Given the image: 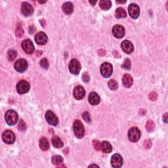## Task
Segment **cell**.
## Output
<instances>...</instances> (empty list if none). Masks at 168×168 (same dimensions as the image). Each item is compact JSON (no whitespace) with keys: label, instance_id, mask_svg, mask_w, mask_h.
<instances>
[{"label":"cell","instance_id":"obj_11","mask_svg":"<svg viewBox=\"0 0 168 168\" xmlns=\"http://www.w3.org/2000/svg\"><path fill=\"white\" fill-rule=\"evenodd\" d=\"M22 48L23 50L28 54H32L34 51V46L32 41L30 39H25L22 43Z\"/></svg>","mask_w":168,"mask_h":168},{"label":"cell","instance_id":"obj_7","mask_svg":"<svg viewBox=\"0 0 168 168\" xmlns=\"http://www.w3.org/2000/svg\"><path fill=\"white\" fill-rule=\"evenodd\" d=\"M14 66L15 70L17 72L22 73L26 70L27 68H28V63H27V61L25 59H19V60L17 61L16 63H14Z\"/></svg>","mask_w":168,"mask_h":168},{"label":"cell","instance_id":"obj_34","mask_svg":"<svg viewBox=\"0 0 168 168\" xmlns=\"http://www.w3.org/2000/svg\"><path fill=\"white\" fill-rule=\"evenodd\" d=\"M82 118L87 123H91V119L90 117V114L87 112H84L82 114Z\"/></svg>","mask_w":168,"mask_h":168},{"label":"cell","instance_id":"obj_9","mask_svg":"<svg viewBox=\"0 0 168 168\" xmlns=\"http://www.w3.org/2000/svg\"><path fill=\"white\" fill-rule=\"evenodd\" d=\"M45 119L49 124L53 126H56L58 124L59 120L56 115L51 110H48L45 113Z\"/></svg>","mask_w":168,"mask_h":168},{"label":"cell","instance_id":"obj_31","mask_svg":"<svg viewBox=\"0 0 168 168\" xmlns=\"http://www.w3.org/2000/svg\"><path fill=\"white\" fill-rule=\"evenodd\" d=\"M131 66H132V63H131L130 60L129 59H126L123 62L122 67L123 69H125V70H129L131 68Z\"/></svg>","mask_w":168,"mask_h":168},{"label":"cell","instance_id":"obj_1","mask_svg":"<svg viewBox=\"0 0 168 168\" xmlns=\"http://www.w3.org/2000/svg\"><path fill=\"white\" fill-rule=\"evenodd\" d=\"M73 130L75 136L78 139L83 138L85 134V128L83 123L80 120H76L73 124Z\"/></svg>","mask_w":168,"mask_h":168},{"label":"cell","instance_id":"obj_19","mask_svg":"<svg viewBox=\"0 0 168 168\" xmlns=\"http://www.w3.org/2000/svg\"><path fill=\"white\" fill-rule=\"evenodd\" d=\"M122 82L123 85L125 86V87L129 88L131 86L133 85V78L132 77V76L129 75V74H125L123 75V79H122Z\"/></svg>","mask_w":168,"mask_h":168},{"label":"cell","instance_id":"obj_12","mask_svg":"<svg viewBox=\"0 0 168 168\" xmlns=\"http://www.w3.org/2000/svg\"><path fill=\"white\" fill-rule=\"evenodd\" d=\"M112 34L117 38H122L125 35V28L122 26L117 24L113 27Z\"/></svg>","mask_w":168,"mask_h":168},{"label":"cell","instance_id":"obj_5","mask_svg":"<svg viewBox=\"0 0 168 168\" xmlns=\"http://www.w3.org/2000/svg\"><path fill=\"white\" fill-rule=\"evenodd\" d=\"M128 137L132 142H137L140 137V130L137 127H132L128 132Z\"/></svg>","mask_w":168,"mask_h":168},{"label":"cell","instance_id":"obj_8","mask_svg":"<svg viewBox=\"0 0 168 168\" xmlns=\"http://www.w3.org/2000/svg\"><path fill=\"white\" fill-rule=\"evenodd\" d=\"M128 11H129L131 17L134 19H137L140 14L139 7L135 3H132L129 5V7H128Z\"/></svg>","mask_w":168,"mask_h":168},{"label":"cell","instance_id":"obj_14","mask_svg":"<svg viewBox=\"0 0 168 168\" xmlns=\"http://www.w3.org/2000/svg\"><path fill=\"white\" fill-rule=\"evenodd\" d=\"M111 164H112V167L116 168L122 167L123 165L122 157L118 154H114L111 158Z\"/></svg>","mask_w":168,"mask_h":168},{"label":"cell","instance_id":"obj_33","mask_svg":"<svg viewBox=\"0 0 168 168\" xmlns=\"http://www.w3.org/2000/svg\"><path fill=\"white\" fill-rule=\"evenodd\" d=\"M19 129L21 132H24L26 129V125L23 120H21L19 123Z\"/></svg>","mask_w":168,"mask_h":168},{"label":"cell","instance_id":"obj_42","mask_svg":"<svg viewBox=\"0 0 168 168\" xmlns=\"http://www.w3.org/2000/svg\"><path fill=\"white\" fill-rule=\"evenodd\" d=\"M163 120L164 121L165 123L167 122V113H165L163 116Z\"/></svg>","mask_w":168,"mask_h":168},{"label":"cell","instance_id":"obj_38","mask_svg":"<svg viewBox=\"0 0 168 168\" xmlns=\"http://www.w3.org/2000/svg\"><path fill=\"white\" fill-rule=\"evenodd\" d=\"M82 80L84 82H88V81H90V76H89L87 72L83 73V74L82 75Z\"/></svg>","mask_w":168,"mask_h":168},{"label":"cell","instance_id":"obj_28","mask_svg":"<svg viewBox=\"0 0 168 168\" xmlns=\"http://www.w3.org/2000/svg\"><path fill=\"white\" fill-rule=\"evenodd\" d=\"M17 56V53L16 51L13 50V49H11V50H9L8 51V53H7V57L9 61H13L14 59H16Z\"/></svg>","mask_w":168,"mask_h":168},{"label":"cell","instance_id":"obj_46","mask_svg":"<svg viewBox=\"0 0 168 168\" xmlns=\"http://www.w3.org/2000/svg\"><path fill=\"white\" fill-rule=\"evenodd\" d=\"M116 2H117V3H125V2H126V1H117Z\"/></svg>","mask_w":168,"mask_h":168},{"label":"cell","instance_id":"obj_22","mask_svg":"<svg viewBox=\"0 0 168 168\" xmlns=\"http://www.w3.org/2000/svg\"><path fill=\"white\" fill-rule=\"evenodd\" d=\"M52 144L54 146V147L56 148V149H60L63 147V143L61 139L57 136H53L51 139Z\"/></svg>","mask_w":168,"mask_h":168},{"label":"cell","instance_id":"obj_21","mask_svg":"<svg viewBox=\"0 0 168 168\" xmlns=\"http://www.w3.org/2000/svg\"><path fill=\"white\" fill-rule=\"evenodd\" d=\"M101 150H102L103 152L108 154V153L112 152V145H111L110 143H108V141H103L101 143Z\"/></svg>","mask_w":168,"mask_h":168},{"label":"cell","instance_id":"obj_47","mask_svg":"<svg viewBox=\"0 0 168 168\" xmlns=\"http://www.w3.org/2000/svg\"><path fill=\"white\" fill-rule=\"evenodd\" d=\"M46 1H39V3H45Z\"/></svg>","mask_w":168,"mask_h":168},{"label":"cell","instance_id":"obj_41","mask_svg":"<svg viewBox=\"0 0 168 168\" xmlns=\"http://www.w3.org/2000/svg\"><path fill=\"white\" fill-rule=\"evenodd\" d=\"M39 22H40V24L41 25L43 26V27H45V21L44 19H40L39 20Z\"/></svg>","mask_w":168,"mask_h":168},{"label":"cell","instance_id":"obj_39","mask_svg":"<svg viewBox=\"0 0 168 168\" xmlns=\"http://www.w3.org/2000/svg\"><path fill=\"white\" fill-rule=\"evenodd\" d=\"M35 30H36V28L34 26H30L29 27V33L30 34H32L34 32H35Z\"/></svg>","mask_w":168,"mask_h":168},{"label":"cell","instance_id":"obj_26","mask_svg":"<svg viewBox=\"0 0 168 168\" xmlns=\"http://www.w3.org/2000/svg\"><path fill=\"white\" fill-rule=\"evenodd\" d=\"M51 162L53 164L56 165V166H59V165H61L63 162V158L61 156L55 155L52 157Z\"/></svg>","mask_w":168,"mask_h":168},{"label":"cell","instance_id":"obj_35","mask_svg":"<svg viewBox=\"0 0 168 168\" xmlns=\"http://www.w3.org/2000/svg\"><path fill=\"white\" fill-rule=\"evenodd\" d=\"M93 145L94 148H95V150H101V143L98 141L97 140H93Z\"/></svg>","mask_w":168,"mask_h":168},{"label":"cell","instance_id":"obj_13","mask_svg":"<svg viewBox=\"0 0 168 168\" xmlns=\"http://www.w3.org/2000/svg\"><path fill=\"white\" fill-rule=\"evenodd\" d=\"M74 97L77 100H81L84 98L85 95V91L82 86L78 85L74 88L73 91Z\"/></svg>","mask_w":168,"mask_h":168},{"label":"cell","instance_id":"obj_29","mask_svg":"<svg viewBox=\"0 0 168 168\" xmlns=\"http://www.w3.org/2000/svg\"><path fill=\"white\" fill-rule=\"evenodd\" d=\"M108 87L111 90H116L118 88V82L114 80H111L108 81Z\"/></svg>","mask_w":168,"mask_h":168},{"label":"cell","instance_id":"obj_4","mask_svg":"<svg viewBox=\"0 0 168 168\" xmlns=\"http://www.w3.org/2000/svg\"><path fill=\"white\" fill-rule=\"evenodd\" d=\"M113 72L112 65L110 63H105L101 66V73L103 77L109 78Z\"/></svg>","mask_w":168,"mask_h":168},{"label":"cell","instance_id":"obj_30","mask_svg":"<svg viewBox=\"0 0 168 168\" xmlns=\"http://www.w3.org/2000/svg\"><path fill=\"white\" fill-rule=\"evenodd\" d=\"M16 36L18 37V38H22L24 36V30L22 28L21 26L19 25L17 26V28L16 29L15 32Z\"/></svg>","mask_w":168,"mask_h":168},{"label":"cell","instance_id":"obj_37","mask_svg":"<svg viewBox=\"0 0 168 168\" xmlns=\"http://www.w3.org/2000/svg\"><path fill=\"white\" fill-rule=\"evenodd\" d=\"M149 98L150 100L153 101L157 100L158 94L156 92H154V91H152V92L150 93V94H149Z\"/></svg>","mask_w":168,"mask_h":168},{"label":"cell","instance_id":"obj_2","mask_svg":"<svg viewBox=\"0 0 168 168\" xmlns=\"http://www.w3.org/2000/svg\"><path fill=\"white\" fill-rule=\"evenodd\" d=\"M5 119H6V122L8 123L9 125H13L16 124L17 121L19 119V116L15 111L13 110H9L6 113L5 116Z\"/></svg>","mask_w":168,"mask_h":168},{"label":"cell","instance_id":"obj_6","mask_svg":"<svg viewBox=\"0 0 168 168\" xmlns=\"http://www.w3.org/2000/svg\"><path fill=\"white\" fill-rule=\"evenodd\" d=\"M2 139L6 144H13L15 140V136L14 133L10 130L5 131L2 135Z\"/></svg>","mask_w":168,"mask_h":168},{"label":"cell","instance_id":"obj_23","mask_svg":"<svg viewBox=\"0 0 168 168\" xmlns=\"http://www.w3.org/2000/svg\"><path fill=\"white\" fill-rule=\"evenodd\" d=\"M39 147L42 150H48L49 149V144L48 140L45 137H41L39 140Z\"/></svg>","mask_w":168,"mask_h":168},{"label":"cell","instance_id":"obj_18","mask_svg":"<svg viewBox=\"0 0 168 168\" xmlns=\"http://www.w3.org/2000/svg\"><path fill=\"white\" fill-rule=\"evenodd\" d=\"M89 102L91 104V105L95 106L97 105L98 104H99L101 101L100 97L98 96V94L95 92H91L88 97Z\"/></svg>","mask_w":168,"mask_h":168},{"label":"cell","instance_id":"obj_40","mask_svg":"<svg viewBox=\"0 0 168 168\" xmlns=\"http://www.w3.org/2000/svg\"><path fill=\"white\" fill-rule=\"evenodd\" d=\"M106 54L105 51H104L103 49H101V50L98 51V55L100 56H104Z\"/></svg>","mask_w":168,"mask_h":168},{"label":"cell","instance_id":"obj_32","mask_svg":"<svg viewBox=\"0 0 168 168\" xmlns=\"http://www.w3.org/2000/svg\"><path fill=\"white\" fill-rule=\"evenodd\" d=\"M40 65L42 68L48 69L49 68V62L46 58L42 59L40 61Z\"/></svg>","mask_w":168,"mask_h":168},{"label":"cell","instance_id":"obj_24","mask_svg":"<svg viewBox=\"0 0 168 168\" xmlns=\"http://www.w3.org/2000/svg\"><path fill=\"white\" fill-rule=\"evenodd\" d=\"M111 6H112V3L109 0H101L99 2V7L105 11L110 9Z\"/></svg>","mask_w":168,"mask_h":168},{"label":"cell","instance_id":"obj_16","mask_svg":"<svg viewBox=\"0 0 168 168\" xmlns=\"http://www.w3.org/2000/svg\"><path fill=\"white\" fill-rule=\"evenodd\" d=\"M35 40L36 43L40 45H45L48 41V36L43 32H39L36 34L35 37Z\"/></svg>","mask_w":168,"mask_h":168},{"label":"cell","instance_id":"obj_3","mask_svg":"<svg viewBox=\"0 0 168 168\" xmlns=\"http://www.w3.org/2000/svg\"><path fill=\"white\" fill-rule=\"evenodd\" d=\"M69 70L70 73L74 75H78L81 70V65L77 59H72L69 64Z\"/></svg>","mask_w":168,"mask_h":168},{"label":"cell","instance_id":"obj_10","mask_svg":"<svg viewBox=\"0 0 168 168\" xmlns=\"http://www.w3.org/2000/svg\"><path fill=\"white\" fill-rule=\"evenodd\" d=\"M30 90V84L26 81H19L17 85V90L19 94H24L28 92Z\"/></svg>","mask_w":168,"mask_h":168},{"label":"cell","instance_id":"obj_15","mask_svg":"<svg viewBox=\"0 0 168 168\" xmlns=\"http://www.w3.org/2000/svg\"><path fill=\"white\" fill-rule=\"evenodd\" d=\"M22 13L26 17H29L32 15L34 13V9L32 6L30 4L27 3V2H24L22 4Z\"/></svg>","mask_w":168,"mask_h":168},{"label":"cell","instance_id":"obj_43","mask_svg":"<svg viewBox=\"0 0 168 168\" xmlns=\"http://www.w3.org/2000/svg\"><path fill=\"white\" fill-rule=\"evenodd\" d=\"M139 114H141V115H145V114H146V110H144V109H141V110H140L139 111Z\"/></svg>","mask_w":168,"mask_h":168},{"label":"cell","instance_id":"obj_44","mask_svg":"<svg viewBox=\"0 0 168 168\" xmlns=\"http://www.w3.org/2000/svg\"><path fill=\"white\" fill-rule=\"evenodd\" d=\"M42 54H43V52L41 51H37L36 55L37 56H40L41 55H42Z\"/></svg>","mask_w":168,"mask_h":168},{"label":"cell","instance_id":"obj_20","mask_svg":"<svg viewBox=\"0 0 168 168\" xmlns=\"http://www.w3.org/2000/svg\"><path fill=\"white\" fill-rule=\"evenodd\" d=\"M62 9H63V11L65 12L66 14H70L72 13V12L74 11L73 4L71 2H69V1L66 2V3H65L63 5Z\"/></svg>","mask_w":168,"mask_h":168},{"label":"cell","instance_id":"obj_27","mask_svg":"<svg viewBox=\"0 0 168 168\" xmlns=\"http://www.w3.org/2000/svg\"><path fill=\"white\" fill-rule=\"evenodd\" d=\"M146 129L149 132H152L155 129V124L152 120L147 121L146 123Z\"/></svg>","mask_w":168,"mask_h":168},{"label":"cell","instance_id":"obj_45","mask_svg":"<svg viewBox=\"0 0 168 168\" xmlns=\"http://www.w3.org/2000/svg\"><path fill=\"white\" fill-rule=\"evenodd\" d=\"M90 3L92 5V6H94V5H95L96 3H97V1H90Z\"/></svg>","mask_w":168,"mask_h":168},{"label":"cell","instance_id":"obj_17","mask_svg":"<svg viewBox=\"0 0 168 168\" xmlns=\"http://www.w3.org/2000/svg\"><path fill=\"white\" fill-rule=\"evenodd\" d=\"M121 46H122L123 51L127 54L132 53L134 50V48H133V45L132 43V42L128 40H124L122 41Z\"/></svg>","mask_w":168,"mask_h":168},{"label":"cell","instance_id":"obj_25","mask_svg":"<svg viewBox=\"0 0 168 168\" xmlns=\"http://www.w3.org/2000/svg\"><path fill=\"white\" fill-rule=\"evenodd\" d=\"M115 16L117 19L125 18L127 17V13H126V11L123 8H122V7H119V8H118L116 10Z\"/></svg>","mask_w":168,"mask_h":168},{"label":"cell","instance_id":"obj_36","mask_svg":"<svg viewBox=\"0 0 168 168\" xmlns=\"http://www.w3.org/2000/svg\"><path fill=\"white\" fill-rule=\"evenodd\" d=\"M144 145V147L146 149H149L151 148L152 144L151 140H150V139H147L144 141V145Z\"/></svg>","mask_w":168,"mask_h":168}]
</instances>
